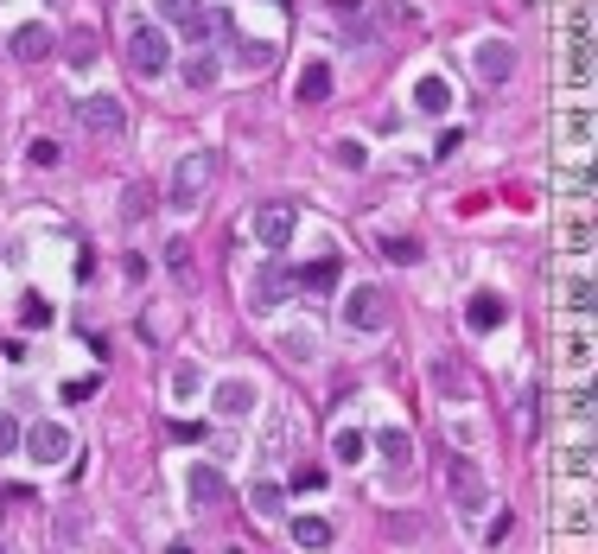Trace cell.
I'll return each mask as SVG.
<instances>
[{
    "label": "cell",
    "mask_w": 598,
    "mask_h": 554,
    "mask_svg": "<svg viewBox=\"0 0 598 554\" xmlns=\"http://www.w3.org/2000/svg\"><path fill=\"white\" fill-rule=\"evenodd\" d=\"M293 281L306 287V293H331V287H338V255H319V262H312V268H299Z\"/></svg>",
    "instance_id": "e0dca14e"
},
{
    "label": "cell",
    "mask_w": 598,
    "mask_h": 554,
    "mask_svg": "<svg viewBox=\"0 0 598 554\" xmlns=\"http://www.w3.org/2000/svg\"><path fill=\"white\" fill-rule=\"evenodd\" d=\"M20 325H26V332H39V325H51V300H45V293H26Z\"/></svg>",
    "instance_id": "f1b7e54d"
},
{
    "label": "cell",
    "mask_w": 598,
    "mask_h": 554,
    "mask_svg": "<svg viewBox=\"0 0 598 554\" xmlns=\"http://www.w3.org/2000/svg\"><path fill=\"white\" fill-rule=\"evenodd\" d=\"M90 58H96V32H70V64L83 71Z\"/></svg>",
    "instance_id": "4dcf8cb0"
},
{
    "label": "cell",
    "mask_w": 598,
    "mask_h": 554,
    "mask_svg": "<svg viewBox=\"0 0 598 554\" xmlns=\"http://www.w3.org/2000/svg\"><path fill=\"white\" fill-rule=\"evenodd\" d=\"M560 242H567V255H579V262L592 255L598 230H592V204H586V198H573V211L560 217Z\"/></svg>",
    "instance_id": "30bf717a"
},
{
    "label": "cell",
    "mask_w": 598,
    "mask_h": 554,
    "mask_svg": "<svg viewBox=\"0 0 598 554\" xmlns=\"http://www.w3.org/2000/svg\"><path fill=\"white\" fill-rule=\"evenodd\" d=\"M344 325L350 332H389V293L382 287H350L344 293Z\"/></svg>",
    "instance_id": "3957f363"
},
{
    "label": "cell",
    "mask_w": 598,
    "mask_h": 554,
    "mask_svg": "<svg viewBox=\"0 0 598 554\" xmlns=\"http://www.w3.org/2000/svg\"><path fill=\"white\" fill-rule=\"evenodd\" d=\"M331 160H338V166H350V172H357V166L369 160V153H363V141H338V147H331Z\"/></svg>",
    "instance_id": "1f68e13d"
},
{
    "label": "cell",
    "mask_w": 598,
    "mask_h": 554,
    "mask_svg": "<svg viewBox=\"0 0 598 554\" xmlns=\"http://www.w3.org/2000/svg\"><path fill=\"white\" fill-rule=\"evenodd\" d=\"M90 395H96L90 376H83V383H64V402H90Z\"/></svg>",
    "instance_id": "74e56055"
},
{
    "label": "cell",
    "mask_w": 598,
    "mask_h": 554,
    "mask_svg": "<svg viewBox=\"0 0 598 554\" xmlns=\"http://www.w3.org/2000/svg\"><path fill=\"white\" fill-rule=\"evenodd\" d=\"M249 504H255V516H280V510H287V491H280V484H255Z\"/></svg>",
    "instance_id": "83f0119b"
},
{
    "label": "cell",
    "mask_w": 598,
    "mask_h": 554,
    "mask_svg": "<svg viewBox=\"0 0 598 554\" xmlns=\"http://www.w3.org/2000/svg\"><path fill=\"white\" fill-rule=\"evenodd\" d=\"M293 230H299V204L293 198H268L255 211V242H261V249H287Z\"/></svg>",
    "instance_id": "277c9868"
},
{
    "label": "cell",
    "mask_w": 598,
    "mask_h": 554,
    "mask_svg": "<svg viewBox=\"0 0 598 554\" xmlns=\"http://www.w3.org/2000/svg\"><path fill=\"white\" fill-rule=\"evenodd\" d=\"M185 497H191L198 510H217L223 497H230V484H223L217 465H191V472H185Z\"/></svg>",
    "instance_id": "8fae6325"
},
{
    "label": "cell",
    "mask_w": 598,
    "mask_h": 554,
    "mask_svg": "<svg viewBox=\"0 0 598 554\" xmlns=\"http://www.w3.org/2000/svg\"><path fill=\"white\" fill-rule=\"evenodd\" d=\"M26 440V459L32 465H64L70 459V427L64 421H39L32 434H20Z\"/></svg>",
    "instance_id": "ba28073f"
},
{
    "label": "cell",
    "mask_w": 598,
    "mask_h": 554,
    "mask_svg": "<svg viewBox=\"0 0 598 554\" xmlns=\"http://www.w3.org/2000/svg\"><path fill=\"white\" fill-rule=\"evenodd\" d=\"M331 96V64H306L299 71V102H325Z\"/></svg>",
    "instance_id": "44dd1931"
},
{
    "label": "cell",
    "mask_w": 598,
    "mask_h": 554,
    "mask_svg": "<svg viewBox=\"0 0 598 554\" xmlns=\"http://www.w3.org/2000/svg\"><path fill=\"white\" fill-rule=\"evenodd\" d=\"M51 51H58V39H51L45 26H20V32H13V58H20V64H39V58H51Z\"/></svg>",
    "instance_id": "9a60e30c"
},
{
    "label": "cell",
    "mask_w": 598,
    "mask_h": 554,
    "mask_svg": "<svg viewBox=\"0 0 598 554\" xmlns=\"http://www.w3.org/2000/svg\"><path fill=\"white\" fill-rule=\"evenodd\" d=\"M210 83H217V58H210V51H191L185 58V90H210Z\"/></svg>",
    "instance_id": "cb8c5ba5"
},
{
    "label": "cell",
    "mask_w": 598,
    "mask_h": 554,
    "mask_svg": "<svg viewBox=\"0 0 598 554\" xmlns=\"http://www.w3.org/2000/svg\"><path fill=\"white\" fill-rule=\"evenodd\" d=\"M293 542H299V548H331V523H325V516H299V523H293Z\"/></svg>",
    "instance_id": "d4e9b609"
},
{
    "label": "cell",
    "mask_w": 598,
    "mask_h": 554,
    "mask_svg": "<svg viewBox=\"0 0 598 554\" xmlns=\"http://www.w3.org/2000/svg\"><path fill=\"white\" fill-rule=\"evenodd\" d=\"M210 172H217V160L198 147V153H185L179 160V172H172V192H166V204L172 211H198L204 204V192H210Z\"/></svg>",
    "instance_id": "6da1fadb"
},
{
    "label": "cell",
    "mask_w": 598,
    "mask_h": 554,
    "mask_svg": "<svg viewBox=\"0 0 598 554\" xmlns=\"http://www.w3.org/2000/svg\"><path fill=\"white\" fill-rule=\"evenodd\" d=\"M554 141L586 166V153H592V109H560L554 115Z\"/></svg>",
    "instance_id": "9c48e42d"
},
{
    "label": "cell",
    "mask_w": 598,
    "mask_h": 554,
    "mask_svg": "<svg viewBox=\"0 0 598 554\" xmlns=\"http://www.w3.org/2000/svg\"><path fill=\"white\" fill-rule=\"evenodd\" d=\"M503 319H509V306L497 300V293H478V300L465 306V325H471V332H497Z\"/></svg>",
    "instance_id": "2e32d148"
},
{
    "label": "cell",
    "mask_w": 598,
    "mask_h": 554,
    "mask_svg": "<svg viewBox=\"0 0 598 554\" xmlns=\"http://www.w3.org/2000/svg\"><path fill=\"white\" fill-rule=\"evenodd\" d=\"M160 13H166V20H191V13H198V0H160Z\"/></svg>",
    "instance_id": "836d02e7"
},
{
    "label": "cell",
    "mask_w": 598,
    "mask_h": 554,
    "mask_svg": "<svg viewBox=\"0 0 598 554\" xmlns=\"http://www.w3.org/2000/svg\"><path fill=\"white\" fill-rule=\"evenodd\" d=\"M172 440L191 446V440H204V427H198V421H172Z\"/></svg>",
    "instance_id": "f35d334b"
},
{
    "label": "cell",
    "mask_w": 598,
    "mask_h": 554,
    "mask_svg": "<svg viewBox=\"0 0 598 554\" xmlns=\"http://www.w3.org/2000/svg\"><path fill=\"white\" fill-rule=\"evenodd\" d=\"M554 351H560V370L592 376V332H586V325H579V332H567V338L554 344Z\"/></svg>",
    "instance_id": "4fadbf2b"
},
{
    "label": "cell",
    "mask_w": 598,
    "mask_h": 554,
    "mask_svg": "<svg viewBox=\"0 0 598 554\" xmlns=\"http://www.w3.org/2000/svg\"><path fill=\"white\" fill-rule=\"evenodd\" d=\"M414 102H420L427 115H446V109H452V83H446V77H420V83H414Z\"/></svg>",
    "instance_id": "ac0fdd59"
},
{
    "label": "cell",
    "mask_w": 598,
    "mask_h": 554,
    "mask_svg": "<svg viewBox=\"0 0 598 554\" xmlns=\"http://www.w3.org/2000/svg\"><path fill=\"white\" fill-rule=\"evenodd\" d=\"M217 408L223 414H249L255 408V383H242V376H236V383H223L217 389Z\"/></svg>",
    "instance_id": "603a6c76"
},
{
    "label": "cell",
    "mask_w": 598,
    "mask_h": 554,
    "mask_svg": "<svg viewBox=\"0 0 598 554\" xmlns=\"http://www.w3.org/2000/svg\"><path fill=\"white\" fill-rule=\"evenodd\" d=\"M77 121H83L90 134H109V141H115V134L128 128V109H121L109 90H90V96H77Z\"/></svg>",
    "instance_id": "8992f818"
},
{
    "label": "cell",
    "mask_w": 598,
    "mask_h": 554,
    "mask_svg": "<svg viewBox=\"0 0 598 554\" xmlns=\"http://www.w3.org/2000/svg\"><path fill=\"white\" fill-rule=\"evenodd\" d=\"M128 64H134L140 77H160L166 64H172L166 32H160V26H147V20H134V26H128Z\"/></svg>",
    "instance_id": "7a4b0ae2"
},
{
    "label": "cell",
    "mask_w": 598,
    "mask_h": 554,
    "mask_svg": "<svg viewBox=\"0 0 598 554\" xmlns=\"http://www.w3.org/2000/svg\"><path fill=\"white\" fill-rule=\"evenodd\" d=\"M592 440H573L567 453H554V472H567V478H592Z\"/></svg>",
    "instance_id": "d6986e66"
},
{
    "label": "cell",
    "mask_w": 598,
    "mask_h": 554,
    "mask_svg": "<svg viewBox=\"0 0 598 554\" xmlns=\"http://www.w3.org/2000/svg\"><path fill=\"white\" fill-rule=\"evenodd\" d=\"M32 166H58V141H32Z\"/></svg>",
    "instance_id": "d590c367"
},
{
    "label": "cell",
    "mask_w": 598,
    "mask_h": 554,
    "mask_svg": "<svg viewBox=\"0 0 598 554\" xmlns=\"http://www.w3.org/2000/svg\"><path fill=\"white\" fill-rule=\"evenodd\" d=\"M369 453V440L357 434V427H338V434H331V459H338V465H357Z\"/></svg>",
    "instance_id": "7402d4cb"
},
{
    "label": "cell",
    "mask_w": 598,
    "mask_h": 554,
    "mask_svg": "<svg viewBox=\"0 0 598 554\" xmlns=\"http://www.w3.org/2000/svg\"><path fill=\"white\" fill-rule=\"evenodd\" d=\"M376 446H382V459H389V465H395V472H408V465H414V440H408V434H401V427H395V434H382Z\"/></svg>",
    "instance_id": "484cf974"
},
{
    "label": "cell",
    "mask_w": 598,
    "mask_h": 554,
    "mask_svg": "<svg viewBox=\"0 0 598 554\" xmlns=\"http://www.w3.org/2000/svg\"><path fill=\"white\" fill-rule=\"evenodd\" d=\"M509 71H516V51H509L503 39H484V45H478V77H484V83H503Z\"/></svg>",
    "instance_id": "5bb4252c"
},
{
    "label": "cell",
    "mask_w": 598,
    "mask_h": 554,
    "mask_svg": "<svg viewBox=\"0 0 598 554\" xmlns=\"http://www.w3.org/2000/svg\"><path fill=\"white\" fill-rule=\"evenodd\" d=\"M592 293H598V287H592V274H586V268H573L567 281H560V300H554V306H567L573 319H592Z\"/></svg>",
    "instance_id": "7c38bea8"
},
{
    "label": "cell",
    "mask_w": 598,
    "mask_h": 554,
    "mask_svg": "<svg viewBox=\"0 0 598 554\" xmlns=\"http://www.w3.org/2000/svg\"><path fill=\"white\" fill-rule=\"evenodd\" d=\"M459 147H465V134H459V128H452V134H439V141H433V153H439V160H452Z\"/></svg>",
    "instance_id": "e575fe53"
},
{
    "label": "cell",
    "mask_w": 598,
    "mask_h": 554,
    "mask_svg": "<svg viewBox=\"0 0 598 554\" xmlns=\"http://www.w3.org/2000/svg\"><path fill=\"white\" fill-rule=\"evenodd\" d=\"M567 77L573 90H592V7H573V45H567Z\"/></svg>",
    "instance_id": "5b68a950"
},
{
    "label": "cell",
    "mask_w": 598,
    "mask_h": 554,
    "mask_svg": "<svg viewBox=\"0 0 598 554\" xmlns=\"http://www.w3.org/2000/svg\"><path fill=\"white\" fill-rule=\"evenodd\" d=\"M7 453H20V421L0 414V459H7Z\"/></svg>",
    "instance_id": "d6a6232c"
},
{
    "label": "cell",
    "mask_w": 598,
    "mask_h": 554,
    "mask_svg": "<svg viewBox=\"0 0 598 554\" xmlns=\"http://www.w3.org/2000/svg\"><path fill=\"white\" fill-rule=\"evenodd\" d=\"M554 529H567V535H592V504H586V497H567V504L554 510Z\"/></svg>",
    "instance_id": "ffe728a7"
},
{
    "label": "cell",
    "mask_w": 598,
    "mask_h": 554,
    "mask_svg": "<svg viewBox=\"0 0 598 554\" xmlns=\"http://www.w3.org/2000/svg\"><path fill=\"white\" fill-rule=\"evenodd\" d=\"M172 389L191 395V389H198V370H191V363H179V370H172Z\"/></svg>",
    "instance_id": "8d00e7d4"
},
{
    "label": "cell",
    "mask_w": 598,
    "mask_h": 554,
    "mask_svg": "<svg viewBox=\"0 0 598 554\" xmlns=\"http://www.w3.org/2000/svg\"><path fill=\"white\" fill-rule=\"evenodd\" d=\"M382 255L408 268V262H420V242H414V236H389V242H382Z\"/></svg>",
    "instance_id": "f546056e"
},
{
    "label": "cell",
    "mask_w": 598,
    "mask_h": 554,
    "mask_svg": "<svg viewBox=\"0 0 598 554\" xmlns=\"http://www.w3.org/2000/svg\"><path fill=\"white\" fill-rule=\"evenodd\" d=\"M287 293H299V281H293L287 262H261V268H255V287H249V306H255V313H274Z\"/></svg>",
    "instance_id": "52a82bcc"
},
{
    "label": "cell",
    "mask_w": 598,
    "mask_h": 554,
    "mask_svg": "<svg viewBox=\"0 0 598 554\" xmlns=\"http://www.w3.org/2000/svg\"><path fill=\"white\" fill-rule=\"evenodd\" d=\"M560 414H567L573 427H592V389H573V395H560Z\"/></svg>",
    "instance_id": "4316f807"
}]
</instances>
